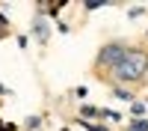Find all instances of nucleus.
I'll return each instance as SVG.
<instances>
[{
  "label": "nucleus",
  "instance_id": "nucleus-1",
  "mask_svg": "<svg viewBox=\"0 0 148 131\" xmlns=\"http://www.w3.org/2000/svg\"><path fill=\"white\" fill-rule=\"evenodd\" d=\"M145 71H148V54L139 51V48H127L125 57H121V63L113 69V75H116V80L133 83V80H139Z\"/></svg>",
  "mask_w": 148,
  "mask_h": 131
},
{
  "label": "nucleus",
  "instance_id": "nucleus-2",
  "mask_svg": "<svg viewBox=\"0 0 148 131\" xmlns=\"http://www.w3.org/2000/svg\"><path fill=\"white\" fill-rule=\"evenodd\" d=\"M127 48H121V45H107L101 54H98V66H107V69H116L121 63V57H125Z\"/></svg>",
  "mask_w": 148,
  "mask_h": 131
},
{
  "label": "nucleus",
  "instance_id": "nucleus-7",
  "mask_svg": "<svg viewBox=\"0 0 148 131\" xmlns=\"http://www.w3.org/2000/svg\"><path fill=\"white\" fill-rule=\"evenodd\" d=\"M107 0H86V9H101Z\"/></svg>",
  "mask_w": 148,
  "mask_h": 131
},
{
  "label": "nucleus",
  "instance_id": "nucleus-6",
  "mask_svg": "<svg viewBox=\"0 0 148 131\" xmlns=\"http://www.w3.org/2000/svg\"><path fill=\"white\" fill-rule=\"evenodd\" d=\"M80 125H83V128H89V131H107L104 125H95V122H86V119H80Z\"/></svg>",
  "mask_w": 148,
  "mask_h": 131
},
{
  "label": "nucleus",
  "instance_id": "nucleus-9",
  "mask_svg": "<svg viewBox=\"0 0 148 131\" xmlns=\"http://www.w3.org/2000/svg\"><path fill=\"white\" fill-rule=\"evenodd\" d=\"M116 98H125V101H130V98H133V95H130L127 89H116Z\"/></svg>",
  "mask_w": 148,
  "mask_h": 131
},
{
  "label": "nucleus",
  "instance_id": "nucleus-10",
  "mask_svg": "<svg viewBox=\"0 0 148 131\" xmlns=\"http://www.w3.org/2000/svg\"><path fill=\"white\" fill-rule=\"evenodd\" d=\"M39 122H42L39 116H30V119H27V128H39Z\"/></svg>",
  "mask_w": 148,
  "mask_h": 131
},
{
  "label": "nucleus",
  "instance_id": "nucleus-5",
  "mask_svg": "<svg viewBox=\"0 0 148 131\" xmlns=\"http://www.w3.org/2000/svg\"><path fill=\"white\" fill-rule=\"evenodd\" d=\"M130 110H133V116H142V113H145V104H142V101H133Z\"/></svg>",
  "mask_w": 148,
  "mask_h": 131
},
{
  "label": "nucleus",
  "instance_id": "nucleus-11",
  "mask_svg": "<svg viewBox=\"0 0 148 131\" xmlns=\"http://www.w3.org/2000/svg\"><path fill=\"white\" fill-rule=\"evenodd\" d=\"M3 33H6V21L0 18V36H3Z\"/></svg>",
  "mask_w": 148,
  "mask_h": 131
},
{
  "label": "nucleus",
  "instance_id": "nucleus-8",
  "mask_svg": "<svg viewBox=\"0 0 148 131\" xmlns=\"http://www.w3.org/2000/svg\"><path fill=\"white\" fill-rule=\"evenodd\" d=\"M98 113H101V110H98V107H92V104L83 107V116H98Z\"/></svg>",
  "mask_w": 148,
  "mask_h": 131
},
{
  "label": "nucleus",
  "instance_id": "nucleus-4",
  "mask_svg": "<svg viewBox=\"0 0 148 131\" xmlns=\"http://www.w3.org/2000/svg\"><path fill=\"white\" fill-rule=\"evenodd\" d=\"M130 131H148V122H145V119H133V122H130Z\"/></svg>",
  "mask_w": 148,
  "mask_h": 131
},
{
  "label": "nucleus",
  "instance_id": "nucleus-3",
  "mask_svg": "<svg viewBox=\"0 0 148 131\" xmlns=\"http://www.w3.org/2000/svg\"><path fill=\"white\" fill-rule=\"evenodd\" d=\"M33 36L39 42H47V36H51V27H47V21H45V15H39L33 21Z\"/></svg>",
  "mask_w": 148,
  "mask_h": 131
}]
</instances>
